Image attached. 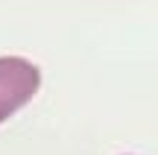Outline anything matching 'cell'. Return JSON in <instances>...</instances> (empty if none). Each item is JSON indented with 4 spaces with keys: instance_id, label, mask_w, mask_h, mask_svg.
I'll return each mask as SVG.
<instances>
[{
    "instance_id": "1",
    "label": "cell",
    "mask_w": 158,
    "mask_h": 155,
    "mask_svg": "<svg viewBox=\"0 0 158 155\" xmlns=\"http://www.w3.org/2000/svg\"><path fill=\"white\" fill-rule=\"evenodd\" d=\"M41 88V67L23 56H0V123L23 108Z\"/></svg>"
}]
</instances>
